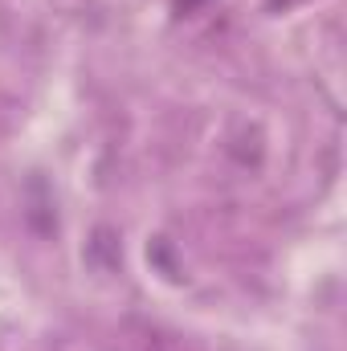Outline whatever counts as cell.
Segmentation results:
<instances>
[{"instance_id": "2", "label": "cell", "mask_w": 347, "mask_h": 351, "mask_svg": "<svg viewBox=\"0 0 347 351\" xmlns=\"http://www.w3.org/2000/svg\"><path fill=\"white\" fill-rule=\"evenodd\" d=\"M200 4H208V0H176V12H184V16H188V12H196Z\"/></svg>"}, {"instance_id": "3", "label": "cell", "mask_w": 347, "mask_h": 351, "mask_svg": "<svg viewBox=\"0 0 347 351\" xmlns=\"http://www.w3.org/2000/svg\"><path fill=\"white\" fill-rule=\"evenodd\" d=\"M294 4H302V0H265L270 12H286V8H294Z\"/></svg>"}, {"instance_id": "1", "label": "cell", "mask_w": 347, "mask_h": 351, "mask_svg": "<svg viewBox=\"0 0 347 351\" xmlns=\"http://www.w3.org/2000/svg\"><path fill=\"white\" fill-rule=\"evenodd\" d=\"M86 258H90V265H98V269H115V265H119V237H115L110 229H94V241H90Z\"/></svg>"}]
</instances>
